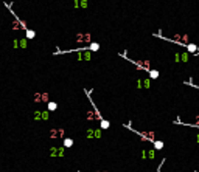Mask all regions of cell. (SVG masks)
<instances>
[{
    "label": "cell",
    "mask_w": 199,
    "mask_h": 172,
    "mask_svg": "<svg viewBox=\"0 0 199 172\" xmlns=\"http://www.w3.org/2000/svg\"><path fill=\"white\" fill-rule=\"evenodd\" d=\"M78 2H79V6H81V8H87V6H89L87 0H78Z\"/></svg>",
    "instance_id": "19"
},
{
    "label": "cell",
    "mask_w": 199,
    "mask_h": 172,
    "mask_svg": "<svg viewBox=\"0 0 199 172\" xmlns=\"http://www.w3.org/2000/svg\"><path fill=\"white\" fill-rule=\"evenodd\" d=\"M48 137L51 140H54V138H64V129H51Z\"/></svg>",
    "instance_id": "4"
},
{
    "label": "cell",
    "mask_w": 199,
    "mask_h": 172,
    "mask_svg": "<svg viewBox=\"0 0 199 172\" xmlns=\"http://www.w3.org/2000/svg\"><path fill=\"white\" fill-rule=\"evenodd\" d=\"M188 126H194V127H199V115L196 116V121H194L193 124H188Z\"/></svg>",
    "instance_id": "21"
},
{
    "label": "cell",
    "mask_w": 199,
    "mask_h": 172,
    "mask_svg": "<svg viewBox=\"0 0 199 172\" xmlns=\"http://www.w3.org/2000/svg\"><path fill=\"white\" fill-rule=\"evenodd\" d=\"M89 50H92V51H98V50H99V44H98V42H92L90 47H89Z\"/></svg>",
    "instance_id": "11"
},
{
    "label": "cell",
    "mask_w": 199,
    "mask_h": 172,
    "mask_svg": "<svg viewBox=\"0 0 199 172\" xmlns=\"http://www.w3.org/2000/svg\"><path fill=\"white\" fill-rule=\"evenodd\" d=\"M149 78H151V79L159 78V71H157V70H149Z\"/></svg>",
    "instance_id": "13"
},
{
    "label": "cell",
    "mask_w": 199,
    "mask_h": 172,
    "mask_svg": "<svg viewBox=\"0 0 199 172\" xmlns=\"http://www.w3.org/2000/svg\"><path fill=\"white\" fill-rule=\"evenodd\" d=\"M50 95L48 93H34L33 95V102H48Z\"/></svg>",
    "instance_id": "2"
},
{
    "label": "cell",
    "mask_w": 199,
    "mask_h": 172,
    "mask_svg": "<svg viewBox=\"0 0 199 172\" xmlns=\"http://www.w3.org/2000/svg\"><path fill=\"white\" fill-rule=\"evenodd\" d=\"M13 45H14V48H19V39H14V41H13Z\"/></svg>",
    "instance_id": "22"
},
{
    "label": "cell",
    "mask_w": 199,
    "mask_h": 172,
    "mask_svg": "<svg viewBox=\"0 0 199 172\" xmlns=\"http://www.w3.org/2000/svg\"><path fill=\"white\" fill-rule=\"evenodd\" d=\"M73 6H75V8H78V6H79V2H78V0H75V2H73Z\"/></svg>",
    "instance_id": "23"
},
{
    "label": "cell",
    "mask_w": 199,
    "mask_h": 172,
    "mask_svg": "<svg viewBox=\"0 0 199 172\" xmlns=\"http://www.w3.org/2000/svg\"><path fill=\"white\" fill-rule=\"evenodd\" d=\"M162 147H163V141H159V140L156 141V140H154V149H156V150H160Z\"/></svg>",
    "instance_id": "10"
},
{
    "label": "cell",
    "mask_w": 199,
    "mask_h": 172,
    "mask_svg": "<svg viewBox=\"0 0 199 172\" xmlns=\"http://www.w3.org/2000/svg\"><path fill=\"white\" fill-rule=\"evenodd\" d=\"M179 56H181V61H182V62H187V61H188V57H190L188 53H182V54L179 53Z\"/></svg>",
    "instance_id": "16"
},
{
    "label": "cell",
    "mask_w": 199,
    "mask_h": 172,
    "mask_svg": "<svg viewBox=\"0 0 199 172\" xmlns=\"http://www.w3.org/2000/svg\"><path fill=\"white\" fill-rule=\"evenodd\" d=\"M96 172H107V170H96Z\"/></svg>",
    "instance_id": "24"
},
{
    "label": "cell",
    "mask_w": 199,
    "mask_h": 172,
    "mask_svg": "<svg viewBox=\"0 0 199 172\" xmlns=\"http://www.w3.org/2000/svg\"><path fill=\"white\" fill-rule=\"evenodd\" d=\"M19 47H20V48H27V47H28L27 41H25V39H19Z\"/></svg>",
    "instance_id": "18"
},
{
    "label": "cell",
    "mask_w": 199,
    "mask_h": 172,
    "mask_svg": "<svg viewBox=\"0 0 199 172\" xmlns=\"http://www.w3.org/2000/svg\"><path fill=\"white\" fill-rule=\"evenodd\" d=\"M56 109H58V104H56V102H53V101H48V102H47V110L54 112Z\"/></svg>",
    "instance_id": "9"
},
{
    "label": "cell",
    "mask_w": 199,
    "mask_h": 172,
    "mask_svg": "<svg viewBox=\"0 0 199 172\" xmlns=\"http://www.w3.org/2000/svg\"><path fill=\"white\" fill-rule=\"evenodd\" d=\"M33 120H34V121L42 120V112H34V113H33Z\"/></svg>",
    "instance_id": "14"
},
{
    "label": "cell",
    "mask_w": 199,
    "mask_h": 172,
    "mask_svg": "<svg viewBox=\"0 0 199 172\" xmlns=\"http://www.w3.org/2000/svg\"><path fill=\"white\" fill-rule=\"evenodd\" d=\"M92 41V34L90 33H79L75 36V42L76 44H90Z\"/></svg>",
    "instance_id": "1"
},
{
    "label": "cell",
    "mask_w": 199,
    "mask_h": 172,
    "mask_svg": "<svg viewBox=\"0 0 199 172\" xmlns=\"http://www.w3.org/2000/svg\"><path fill=\"white\" fill-rule=\"evenodd\" d=\"M128 61H131L132 64H135L138 68H143V70H146V71H149L151 70V62L149 61H135V59H128Z\"/></svg>",
    "instance_id": "3"
},
{
    "label": "cell",
    "mask_w": 199,
    "mask_h": 172,
    "mask_svg": "<svg viewBox=\"0 0 199 172\" xmlns=\"http://www.w3.org/2000/svg\"><path fill=\"white\" fill-rule=\"evenodd\" d=\"M78 59L79 61H90L92 59V53L90 51H86V50H81L78 54Z\"/></svg>",
    "instance_id": "6"
},
{
    "label": "cell",
    "mask_w": 199,
    "mask_h": 172,
    "mask_svg": "<svg viewBox=\"0 0 199 172\" xmlns=\"http://www.w3.org/2000/svg\"><path fill=\"white\" fill-rule=\"evenodd\" d=\"M142 157L143 158H154V149H149V150H145L143 149V152H142Z\"/></svg>",
    "instance_id": "8"
},
{
    "label": "cell",
    "mask_w": 199,
    "mask_h": 172,
    "mask_svg": "<svg viewBox=\"0 0 199 172\" xmlns=\"http://www.w3.org/2000/svg\"><path fill=\"white\" fill-rule=\"evenodd\" d=\"M185 47H187V51H188V53H193V54H197V53H199L197 45H194V44H187Z\"/></svg>",
    "instance_id": "7"
},
{
    "label": "cell",
    "mask_w": 199,
    "mask_h": 172,
    "mask_svg": "<svg viewBox=\"0 0 199 172\" xmlns=\"http://www.w3.org/2000/svg\"><path fill=\"white\" fill-rule=\"evenodd\" d=\"M143 141H154V132H137Z\"/></svg>",
    "instance_id": "5"
},
{
    "label": "cell",
    "mask_w": 199,
    "mask_h": 172,
    "mask_svg": "<svg viewBox=\"0 0 199 172\" xmlns=\"http://www.w3.org/2000/svg\"><path fill=\"white\" fill-rule=\"evenodd\" d=\"M25 33H27V39H33V37L36 36V33H34L33 30H27Z\"/></svg>",
    "instance_id": "15"
},
{
    "label": "cell",
    "mask_w": 199,
    "mask_h": 172,
    "mask_svg": "<svg viewBox=\"0 0 199 172\" xmlns=\"http://www.w3.org/2000/svg\"><path fill=\"white\" fill-rule=\"evenodd\" d=\"M109 127H110V123L106 120H101V129H109Z\"/></svg>",
    "instance_id": "17"
},
{
    "label": "cell",
    "mask_w": 199,
    "mask_h": 172,
    "mask_svg": "<svg viewBox=\"0 0 199 172\" xmlns=\"http://www.w3.org/2000/svg\"><path fill=\"white\" fill-rule=\"evenodd\" d=\"M86 137H87V138H93V137H95V130H92V129L87 130V135H86Z\"/></svg>",
    "instance_id": "20"
},
{
    "label": "cell",
    "mask_w": 199,
    "mask_h": 172,
    "mask_svg": "<svg viewBox=\"0 0 199 172\" xmlns=\"http://www.w3.org/2000/svg\"><path fill=\"white\" fill-rule=\"evenodd\" d=\"M73 146V140L72 138H64V147H72Z\"/></svg>",
    "instance_id": "12"
}]
</instances>
